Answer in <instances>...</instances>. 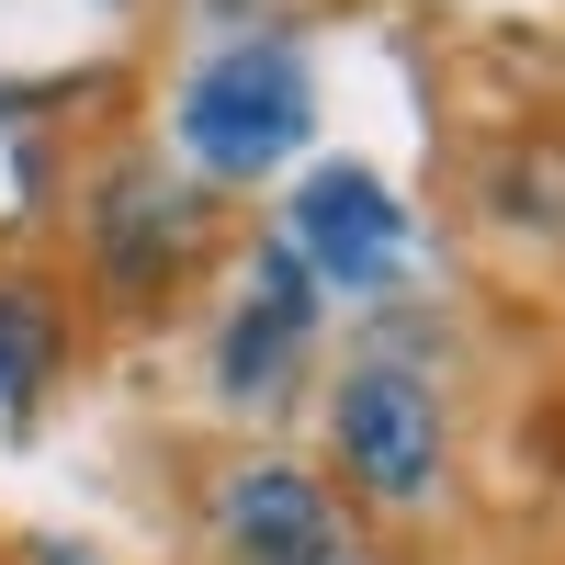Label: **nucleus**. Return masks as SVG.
Wrapping results in <instances>:
<instances>
[{
    "label": "nucleus",
    "mask_w": 565,
    "mask_h": 565,
    "mask_svg": "<svg viewBox=\"0 0 565 565\" xmlns=\"http://www.w3.org/2000/svg\"><path fill=\"white\" fill-rule=\"evenodd\" d=\"M306 136H317V68L295 34H238L215 57H193L170 90V148H181L170 170L204 181V193H249V181L295 170Z\"/></svg>",
    "instance_id": "f257e3e1"
},
{
    "label": "nucleus",
    "mask_w": 565,
    "mask_h": 565,
    "mask_svg": "<svg viewBox=\"0 0 565 565\" xmlns=\"http://www.w3.org/2000/svg\"><path fill=\"white\" fill-rule=\"evenodd\" d=\"M340 498H362L373 521H430L452 498V418H441V373L418 351L373 340L340 385H328V463Z\"/></svg>",
    "instance_id": "f03ea898"
},
{
    "label": "nucleus",
    "mask_w": 565,
    "mask_h": 565,
    "mask_svg": "<svg viewBox=\"0 0 565 565\" xmlns=\"http://www.w3.org/2000/svg\"><path fill=\"white\" fill-rule=\"evenodd\" d=\"M204 543L215 565H385L373 521H351V498L317 476L306 452H226L204 476Z\"/></svg>",
    "instance_id": "7ed1b4c3"
},
{
    "label": "nucleus",
    "mask_w": 565,
    "mask_h": 565,
    "mask_svg": "<svg viewBox=\"0 0 565 565\" xmlns=\"http://www.w3.org/2000/svg\"><path fill=\"white\" fill-rule=\"evenodd\" d=\"M204 226H215L204 181H181L170 159H114L90 181V204H79V249H90V282H103L114 306H148V295H170V282L193 271Z\"/></svg>",
    "instance_id": "20e7f679"
},
{
    "label": "nucleus",
    "mask_w": 565,
    "mask_h": 565,
    "mask_svg": "<svg viewBox=\"0 0 565 565\" xmlns=\"http://www.w3.org/2000/svg\"><path fill=\"white\" fill-rule=\"evenodd\" d=\"M282 249L306 260L317 295H396L407 282V204H396V181L373 170V159H317L295 181V204H282Z\"/></svg>",
    "instance_id": "39448f33"
},
{
    "label": "nucleus",
    "mask_w": 565,
    "mask_h": 565,
    "mask_svg": "<svg viewBox=\"0 0 565 565\" xmlns=\"http://www.w3.org/2000/svg\"><path fill=\"white\" fill-rule=\"evenodd\" d=\"M306 340H317V282L295 249H260V282L238 295V317H226L215 340V385L226 407H282V385L306 373Z\"/></svg>",
    "instance_id": "423d86ee"
},
{
    "label": "nucleus",
    "mask_w": 565,
    "mask_h": 565,
    "mask_svg": "<svg viewBox=\"0 0 565 565\" xmlns=\"http://www.w3.org/2000/svg\"><path fill=\"white\" fill-rule=\"evenodd\" d=\"M68 362V306H57V282H23V271H0V418H23L34 385Z\"/></svg>",
    "instance_id": "0eeeda50"
}]
</instances>
